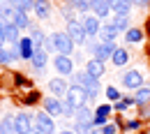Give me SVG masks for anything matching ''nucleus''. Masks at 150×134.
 <instances>
[{
	"instance_id": "nucleus-1",
	"label": "nucleus",
	"mask_w": 150,
	"mask_h": 134,
	"mask_svg": "<svg viewBox=\"0 0 150 134\" xmlns=\"http://www.w3.org/2000/svg\"><path fill=\"white\" fill-rule=\"evenodd\" d=\"M72 79H74L76 86H81V88L88 93V97H90V99H93V97H97V95H99V90H102V86H99V79L90 77L86 69H83V72H76Z\"/></svg>"
},
{
	"instance_id": "nucleus-2",
	"label": "nucleus",
	"mask_w": 150,
	"mask_h": 134,
	"mask_svg": "<svg viewBox=\"0 0 150 134\" xmlns=\"http://www.w3.org/2000/svg\"><path fill=\"white\" fill-rule=\"evenodd\" d=\"M49 39H51V46H53V51L56 53H62V56H69L72 51H74V42H72V37L67 35V33H62V30H56V33H51L49 35Z\"/></svg>"
},
{
	"instance_id": "nucleus-3",
	"label": "nucleus",
	"mask_w": 150,
	"mask_h": 134,
	"mask_svg": "<svg viewBox=\"0 0 150 134\" xmlns=\"http://www.w3.org/2000/svg\"><path fill=\"white\" fill-rule=\"evenodd\" d=\"M88 93L81 88V86H76V83H72L69 86V90H67V95H65V102H69L74 109H81V106H88Z\"/></svg>"
},
{
	"instance_id": "nucleus-4",
	"label": "nucleus",
	"mask_w": 150,
	"mask_h": 134,
	"mask_svg": "<svg viewBox=\"0 0 150 134\" xmlns=\"http://www.w3.org/2000/svg\"><path fill=\"white\" fill-rule=\"evenodd\" d=\"M65 33L72 37V42L74 44H86L88 42V33H86V28H83V23H81V19L76 21H67V28H65Z\"/></svg>"
},
{
	"instance_id": "nucleus-5",
	"label": "nucleus",
	"mask_w": 150,
	"mask_h": 134,
	"mask_svg": "<svg viewBox=\"0 0 150 134\" xmlns=\"http://www.w3.org/2000/svg\"><path fill=\"white\" fill-rule=\"evenodd\" d=\"M14 130H16V134H33V130H35V116L25 113V111L16 113L14 116Z\"/></svg>"
},
{
	"instance_id": "nucleus-6",
	"label": "nucleus",
	"mask_w": 150,
	"mask_h": 134,
	"mask_svg": "<svg viewBox=\"0 0 150 134\" xmlns=\"http://www.w3.org/2000/svg\"><path fill=\"white\" fill-rule=\"evenodd\" d=\"M118 46H115V42H104V39H99L97 44H90V51L95 53V58L97 60H111V56H113V51H115Z\"/></svg>"
},
{
	"instance_id": "nucleus-7",
	"label": "nucleus",
	"mask_w": 150,
	"mask_h": 134,
	"mask_svg": "<svg viewBox=\"0 0 150 134\" xmlns=\"http://www.w3.org/2000/svg\"><path fill=\"white\" fill-rule=\"evenodd\" d=\"M120 86L127 90H139V88H143V74L139 69H127L120 77Z\"/></svg>"
},
{
	"instance_id": "nucleus-8",
	"label": "nucleus",
	"mask_w": 150,
	"mask_h": 134,
	"mask_svg": "<svg viewBox=\"0 0 150 134\" xmlns=\"http://www.w3.org/2000/svg\"><path fill=\"white\" fill-rule=\"evenodd\" d=\"M35 130H39L42 134H53V132H56L53 116H49L46 111H39V113H35Z\"/></svg>"
},
{
	"instance_id": "nucleus-9",
	"label": "nucleus",
	"mask_w": 150,
	"mask_h": 134,
	"mask_svg": "<svg viewBox=\"0 0 150 134\" xmlns=\"http://www.w3.org/2000/svg\"><path fill=\"white\" fill-rule=\"evenodd\" d=\"M53 67H56V72L60 74V77H69V74L74 72V62H72V58L62 56V53H56V58H53Z\"/></svg>"
},
{
	"instance_id": "nucleus-10",
	"label": "nucleus",
	"mask_w": 150,
	"mask_h": 134,
	"mask_svg": "<svg viewBox=\"0 0 150 134\" xmlns=\"http://www.w3.org/2000/svg\"><path fill=\"white\" fill-rule=\"evenodd\" d=\"M81 23H83L88 37H99V30H102V26H104L102 19H97L95 14H86V16H81Z\"/></svg>"
},
{
	"instance_id": "nucleus-11",
	"label": "nucleus",
	"mask_w": 150,
	"mask_h": 134,
	"mask_svg": "<svg viewBox=\"0 0 150 134\" xmlns=\"http://www.w3.org/2000/svg\"><path fill=\"white\" fill-rule=\"evenodd\" d=\"M16 46H19L21 60H33L35 51H37V46H35V42H33V37H30V35H28V37H21Z\"/></svg>"
},
{
	"instance_id": "nucleus-12",
	"label": "nucleus",
	"mask_w": 150,
	"mask_h": 134,
	"mask_svg": "<svg viewBox=\"0 0 150 134\" xmlns=\"http://www.w3.org/2000/svg\"><path fill=\"white\" fill-rule=\"evenodd\" d=\"M49 90L53 93L56 97H60V99H65V95H67V90H69V83H67V79L62 77H56L49 81Z\"/></svg>"
},
{
	"instance_id": "nucleus-13",
	"label": "nucleus",
	"mask_w": 150,
	"mask_h": 134,
	"mask_svg": "<svg viewBox=\"0 0 150 134\" xmlns=\"http://www.w3.org/2000/svg\"><path fill=\"white\" fill-rule=\"evenodd\" d=\"M90 12L97 19H106L111 14V0H93L90 2Z\"/></svg>"
},
{
	"instance_id": "nucleus-14",
	"label": "nucleus",
	"mask_w": 150,
	"mask_h": 134,
	"mask_svg": "<svg viewBox=\"0 0 150 134\" xmlns=\"http://www.w3.org/2000/svg\"><path fill=\"white\" fill-rule=\"evenodd\" d=\"M44 111L49 116H53V118L62 116V99L60 97H46L44 99Z\"/></svg>"
},
{
	"instance_id": "nucleus-15",
	"label": "nucleus",
	"mask_w": 150,
	"mask_h": 134,
	"mask_svg": "<svg viewBox=\"0 0 150 134\" xmlns=\"http://www.w3.org/2000/svg\"><path fill=\"white\" fill-rule=\"evenodd\" d=\"M132 0H111V12L115 16H129L132 12Z\"/></svg>"
},
{
	"instance_id": "nucleus-16",
	"label": "nucleus",
	"mask_w": 150,
	"mask_h": 134,
	"mask_svg": "<svg viewBox=\"0 0 150 134\" xmlns=\"http://www.w3.org/2000/svg\"><path fill=\"white\" fill-rule=\"evenodd\" d=\"M74 120L76 125H95V111H90L88 106H81V109H76Z\"/></svg>"
},
{
	"instance_id": "nucleus-17",
	"label": "nucleus",
	"mask_w": 150,
	"mask_h": 134,
	"mask_svg": "<svg viewBox=\"0 0 150 134\" xmlns=\"http://www.w3.org/2000/svg\"><path fill=\"white\" fill-rule=\"evenodd\" d=\"M118 35H120V33H118V28L113 26L111 21H106V23L102 26V30H99V39H104V42H115Z\"/></svg>"
},
{
	"instance_id": "nucleus-18",
	"label": "nucleus",
	"mask_w": 150,
	"mask_h": 134,
	"mask_svg": "<svg viewBox=\"0 0 150 134\" xmlns=\"http://www.w3.org/2000/svg\"><path fill=\"white\" fill-rule=\"evenodd\" d=\"M86 72H88L90 77H95V79L104 77V62H102V60H97V58H90V60H88V65H86Z\"/></svg>"
},
{
	"instance_id": "nucleus-19",
	"label": "nucleus",
	"mask_w": 150,
	"mask_h": 134,
	"mask_svg": "<svg viewBox=\"0 0 150 134\" xmlns=\"http://www.w3.org/2000/svg\"><path fill=\"white\" fill-rule=\"evenodd\" d=\"M2 35H5V42H9L12 46H16L19 39H21V30L14 26V23H7V28L2 30Z\"/></svg>"
},
{
	"instance_id": "nucleus-20",
	"label": "nucleus",
	"mask_w": 150,
	"mask_h": 134,
	"mask_svg": "<svg viewBox=\"0 0 150 134\" xmlns=\"http://www.w3.org/2000/svg\"><path fill=\"white\" fill-rule=\"evenodd\" d=\"M111 62L115 65V67H125V65L129 62V53H127V49L118 46V49L113 51V56H111Z\"/></svg>"
},
{
	"instance_id": "nucleus-21",
	"label": "nucleus",
	"mask_w": 150,
	"mask_h": 134,
	"mask_svg": "<svg viewBox=\"0 0 150 134\" xmlns=\"http://www.w3.org/2000/svg\"><path fill=\"white\" fill-rule=\"evenodd\" d=\"M30 62H33V67H35L37 72H42V69L46 67V62H49V56H46V49H37Z\"/></svg>"
},
{
	"instance_id": "nucleus-22",
	"label": "nucleus",
	"mask_w": 150,
	"mask_h": 134,
	"mask_svg": "<svg viewBox=\"0 0 150 134\" xmlns=\"http://www.w3.org/2000/svg\"><path fill=\"white\" fill-rule=\"evenodd\" d=\"M90 2H93V0H65V5H69L72 9H76L81 16H86V14L90 12Z\"/></svg>"
},
{
	"instance_id": "nucleus-23",
	"label": "nucleus",
	"mask_w": 150,
	"mask_h": 134,
	"mask_svg": "<svg viewBox=\"0 0 150 134\" xmlns=\"http://www.w3.org/2000/svg\"><path fill=\"white\" fill-rule=\"evenodd\" d=\"M35 14H37V19H49V14H51V2L49 0H35Z\"/></svg>"
},
{
	"instance_id": "nucleus-24",
	"label": "nucleus",
	"mask_w": 150,
	"mask_h": 134,
	"mask_svg": "<svg viewBox=\"0 0 150 134\" xmlns=\"http://www.w3.org/2000/svg\"><path fill=\"white\" fill-rule=\"evenodd\" d=\"M14 26L19 28V30H30V19H28V12H16V16H14Z\"/></svg>"
},
{
	"instance_id": "nucleus-25",
	"label": "nucleus",
	"mask_w": 150,
	"mask_h": 134,
	"mask_svg": "<svg viewBox=\"0 0 150 134\" xmlns=\"http://www.w3.org/2000/svg\"><path fill=\"white\" fill-rule=\"evenodd\" d=\"M134 102H136V106H146V104H150V88H139L136 90V95H134Z\"/></svg>"
},
{
	"instance_id": "nucleus-26",
	"label": "nucleus",
	"mask_w": 150,
	"mask_h": 134,
	"mask_svg": "<svg viewBox=\"0 0 150 134\" xmlns=\"http://www.w3.org/2000/svg\"><path fill=\"white\" fill-rule=\"evenodd\" d=\"M125 42H127V44H139V42H143V30H141V28H129V30L125 33Z\"/></svg>"
},
{
	"instance_id": "nucleus-27",
	"label": "nucleus",
	"mask_w": 150,
	"mask_h": 134,
	"mask_svg": "<svg viewBox=\"0 0 150 134\" xmlns=\"http://www.w3.org/2000/svg\"><path fill=\"white\" fill-rule=\"evenodd\" d=\"M111 23L118 28V33H127V30L132 28V26H129V16H113Z\"/></svg>"
},
{
	"instance_id": "nucleus-28",
	"label": "nucleus",
	"mask_w": 150,
	"mask_h": 134,
	"mask_svg": "<svg viewBox=\"0 0 150 134\" xmlns=\"http://www.w3.org/2000/svg\"><path fill=\"white\" fill-rule=\"evenodd\" d=\"M0 134H16L14 118H0Z\"/></svg>"
},
{
	"instance_id": "nucleus-29",
	"label": "nucleus",
	"mask_w": 150,
	"mask_h": 134,
	"mask_svg": "<svg viewBox=\"0 0 150 134\" xmlns=\"http://www.w3.org/2000/svg\"><path fill=\"white\" fill-rule=\"evenodd\" d=\"M74 132L76 134H102V130L95 127V125H74Z\"/></svg>"
},
{
	"instance_id": "nucleus-30",
	"label": "nucleus",
	"mask_w": 150,
	"mask_h": 134,
	"mask_svg": "<svg viewBox=\"0 0 150 134\" xmlns=\"http://www.w3.org/2000/svg\"><path fill=\"white\" fill-rule=\"evenodd\" d=\"M12 5L21 9V12H30V9H35V0H12Z\"/></svg>"
},
{
	"instance_id": "nucleus-31",
	"label": "nucleus",
	"mask_w": 150,
	"mask_h": 134,
	"mask_svg": "<svg viewBox=\"0 0 150 134\" xmlns=\"http://www.w3.org/2000/svg\"><path fill=\"white\" fill-rule=\"evenodd\" d=\"M104 93H106V99H109V102H120V99H122V95L118 93V88H115V86H106V90H104Z\"/></svg>"
},
{
	"instance_id": "nucleus-32",
	"label": "nucleus",
	"mask_w": 150,
	"mask_h": 134,
	"mask_svg": "<svg viewBox=\"0 0 150 134\" xmlns=\"http://www.w3.org/2000/svg\"><path fill=\"white\" fill-rule=\"evenodd\" d=\"M74 116H76V109L69 104V102L62 99V118H74Z\"/></svg>"
},
{
	"instance_id": "nucleus-33",
	"label": "nucleus",
	"mask_w": 150,
	"mask_h": 134,
	"mask_svg": "<svg viewBox=\"0 0 150 134\" xmlns=\"http://www.w3.org/2000/svg\"><path fill=\"white\" fill-rule=\"evenodd\" d=\"M111 111H113L111 104H99V106H97V111H95V116H104V118H106Z\"/></svg>"
},
{
	"instance_id": "nucleus-34",
	"label": "nucleus",
	"mask_w": 150,
	"mask_h": 134,
	"mask_svg": "<svg viewBox=\"0 0 150 134\" xmlns=\"http://www.w3.org/2000/svg\"><path fill=\"white\" fill-rule=\"evenodd\" d=\"M139 127H141V120H139V118H136V120H127V123H125V130H139Z\"/></svg>"
},
{
	"instance_id": "nucleus-35",
	"label": "nucleus",
	"mask_w": 150,
	"mask_h": 134,
	"mask_svg": "<svg viewBox=\"0 0 150 134\" xmlns=\"http://www.w3.org/2000/svg\"><path fill=\"white\" fill-rule=\"evenodd\" d=\"M115 132H118V127H115L113 123H109V125H104V127H102V134H115Z\"/></svg>"
},
{
	"instance_id": "nucleus-36",
	"label": "nucleus",
	"mask_w": 150,
	"mask_h": 134,
	"mask_svg": "<svg viewBox=\"0 0 150 134\" xmlns=\"http://www.w3.org/2000/svg\"><path fill=\"white\" fill-rule=\"evenodd\" d=\"M37 99H39V95H37V93H30V95H28V99H25V104H35Z\"/></svg>"
},
{
	"instance_id": "nucleus-37",
	"label": "nucleus",
	"mask_w": 150,
	"mask_h": 134,
	"mask_svg": "<svg viewBox=\"0 0 150 134\" xmlns=\"http://www.w3.org/2000/svg\"><path fill=\"white\" fill-rule=\"evenodd\" d=\"M134 5H139V7H148L150 5V0H132Z\"/></svg>"
},
{
	"instance_id": "nucleus-38",
	"label": "nucleus",
	"mask_w": 150,
	"mask_h": 134,
	"mask_svg": "<svg viewBox=\"0 0 150 134\" xmlns=\"http://www.w3.org/2000/svg\"><path fill=\"white\" fill-rule=\"evenodd\" d=\"M2 46H5V35L0 33V49H2Z\"/></svg>"
},
{
	"instance_id": "nucleus-39",
	"label": "nucleus",
	"mask_w": 150,
	"mask_h": 134,
	"mask_svg": "<svg viewBox=\"0 0 150 134\" xmlns=\"http://www.w3.org/2000/svg\"><path fill=\"white\" fill-rule=\"evenodd\" d=\"M60 134H76V132H74V130H62Z\"/></svg>"
}]
</instances>
